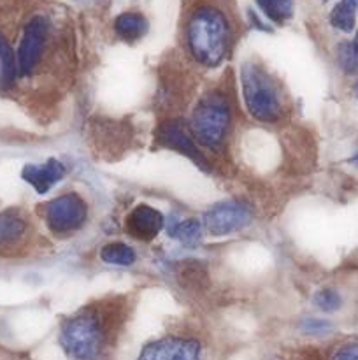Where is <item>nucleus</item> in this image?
<instances>
[{"label": "nucleus", "instance_id": "obj_15", "mask_svg": "<svg viewBox=\"0 0 358 360\" xmlns=\"http://www.w3.org/2000/svg\"><path fill=\"white\" fill-rule=\"evenodd\" d=\"M165 229H167L168 236L183 245L193 246L202 239V225L195 218H186V220H179L178 217H171L165 221Z\"/></svg>", "mask_w": 358, "mask_h": 360}, {"label": "nucleus", "instance_id": "obj_5", "mask_svg": "<svg viewBox=\"0 0 358 360\" xmlns=\"http://www.w3.org/2000/svg\"><path fill=\"white\" fill-rule=\"evenodd\" d=\"M44 218L51 232L58 236L79 231L88 218V204L79 193H63L44 206Z\"/></svg>", "mask_w": 358, "mask_h": 360}, {"label": "nucleus", "instance_id": "obj_20", "mask_svg": "<svg viewBox=\"0 0 358 360\" xmlns=\"http://www.w3.org/2000/svg\"><path fill=\"white\" fill-rule=\"evenodd\" d=\"M258 7L274 23H284L293 16V0H256Z\"/></svg>", "mask_w": 358, "mask_h": 360}, {"label": "nucleus", "instance_id": "obj_2", "mask_svg": "<svg viewBox=\"0 0 358 360\" xmlns=\"http://www.w3.org/2000/svg\"><path fill=\"white\" fill-rule=\"evenodd\" d=\"M190 56L202 67H218L228 55L232 28L223 11L204 4L190 13L185 27Z\"/></svg>", "mask_w": 358, "mask_h": 360}, {"label": "nucleus", "instance_id": "obj_18", "mask_svg": "<svg viewBox=\"0 0 358 360\" xmlns=\"http://www.w3.org/2000/svg\"><path fill=\"white\" fill-rule=\"evenodd\" d=\"M357 7L358 0H340V2H337L332 13H330V23H332V27L343 32L353 30L354 21H357Z\"/></svg>", "mask_w": 358, "mask_h": 360}, {"label": "nucleus", "instance_id": "obj_25", "mask_svg": "<svg viewBox=\"0 0 358 360\" xmlns=\"http://www.w3.org/2000/svg\"><path fill=\"white\" fill-rule=\"evenodd\" d=\"M357 162H358V157H357Z\"/></svg>", "mask_w": 358, "mask_h": 360}, {"label": "nucleus", "instance_id": "obj_19", "mask_svg": "<svg viewBox=\"0 0 358 360\" xmlns=\"http://www.w3.org/2000/svg\"><path fill=\"white\" fill-rule=\"evenodd\" d=\"M18 74L16 56H14L13 48L7 42V39L0 34V84L4 88L11 86L14 83V77Z\"/></svg>", "mask_w": 358, "mask_h": 360}, {"label": "nucleus", "instance_id": "obj_23", "mask_svg": "<svg viewBox=\"0 0 358 360\" xmlns=\"http://www.w3.org/2000/svg\"><path fill=\"white\" fill-rule=\"evenodd\" d=\"M330 360H358V343L343 345L330 355Z\"/></svg>", "mask_w": 358, "mask_h": 360}, {"label": "nucleus", "instance_id": "obj_3", "mask_svg": "<svg viewBox=\"0 0 358 360\" xmlns=\"http://www.w3.org/2000/svg\"><path fill=\"white\" fill-rule=\"evenodd\" d=\"M234 127V102L221 86L213 88L197 101L188 120V129L202 150L221 155Z\"/></svg>", "mask_w": 358, "mask_h": 360}, {"label": "nucleus", "instance_id": "obj_9", "mask_svg": "<svg viewBox=\"0 0 358 360\" xmlns=\"http://www.w3.org/2000/svg\"><path fill=\"white\" fill-rule=\"evenodd\" d=\"M137 360H202V352L195 340L171 336L144 347Z\"/></svg>", "mask_w": 358, "mask_h": 360}, {"label": "nucleus", "instance_id": "obj_21", "mask_svg": "<svg viewBox=\"0 0 358 360\" xmlns=\"http://www.w3.org/2000/svg\"><path fill=\"white\" fill-rule=\"evenodd\" d=\"M339 63L346 72H357L358 70V32L351 42H344L339 46Z\"/></svg>", "mask_w": 358, "mask_h": 360}, {"label": "nucleus", "instance_id": "obj_16", "mask_svg": "<svg viewBox=\"0 0 358 360\" xmlns=\"http://www.w3.org/2000/svg\"><path fill=\"white\" fill-rule=\"evenodd\" d=\"M93 130L95 139L98 141V144L109 151L116 150V148H121L123 143H126L130 137L128 132L125 130V127H123V123H97V125H93Z\"/></svg>", "mask_w": 358, "mask_h": 360}, {"label": "nucleus", "instance_id": "obj_11", "mask_svg": "<svg viewBox=\"0 0 358 360\" xmlns=\"http://www.w3.org/2000/svg\"><path fill=\"white\" fill-rule=\"evenodd\" d=\"M21 176L39 193H46L65 176V167L58 160H55V158H49L48 162L41 165H27L23 172H21Z\"/></svg>", "mask_w": 358, "mask_h": 360}, {"label": "nucleus", "instance_id": "obj_7", "mask_svg": "<svg viewBox=\"0 0 358 360\" xmlns=\"http://www.w3.org/2000/svg\"><path fill=\"white\" fill-rule=\"evenodd\" d=\"M253 220V210L242 200H225L204 214V227L211 236H228L248 227Z\"/></svg>", "mask_w": 358, "mask_h": 360}, {"label": "nucleus", "instance_id": "obj_4", "mask_svg": "<svg viewBox=\"0 0 358 360\" xmlns=\"http://www.w3.org/2000/svg\"><path fill=\"white\" fill-rule=\"evenodd\" d=\"M241 88L246 111L256 122L274 125L286 118L288 101L283 88L260 63L246 62L242 65Z\"/></svg>", "mask_w": 358, "mask_h": 360}, {"label": "nucleus", "instance_id": "obj_17", "mask_svg": "<svg viewBox=\"0 0 358 360\" xmlns=\"http://www.w3.org/2000/svg\"><path fill=\"white\" fill-rule=\"evenodd\" d=\"M100 259L109 266H119V267H130L135 264L137 257L135 252L130 248L125 243H107L104 248L100 250Z\"/></svg>", "mask_w": 358, "mask_h": 360}, {"label": "nucleus", "instance_id": "obj_8", "mask_svg": "<svg viewBox=\"0 0 358 360\" xmlns=\"http://www.w3.org/2000/svg\"><path fill=\"white\" fill-rule=\"evenodd\" d=\"M49 21L44 16H34L25 25L23 35H21L20 48H18V74L20 76H30L39 65L44 53L46 42H48Z\"/></svg>", "mask_w": 358, "mask_h": 360}, {"label": "nucleus", "instance_id": "obj_13", "mask_svg": "<svg viewBox=\"0 0 358 360\" xmlns=\"http://www.w3.org/2000/svg\"><path fill=\"white\" fill-rule=\"evenodd\" d=\"M178 280L188 290L204 292L209 287V273H207L206 264L197 262V260L179 264Z\"/></svg>", "mask_w": 358, "mask_h": 360}, {"label": "nucleus", "instance_id": "obj_1", "mask_svg": "<svg viewBox=\"0 0 358 360\" xmlns=\"http://www.w3.org/2000/svg\"><path fill=\"white\" fill-rule=\"evenodd\" d=\"M119 313L121 308L109 302L100 308H84L70 316L60 330L63 352L72 360H97L109 343V334L114 330Z\"/></svg>", "mask_w": 358, "mask_h": 360}, {"label": "nucleus", "instance_id": "obj_6", "mask_svg": "<svg viewBox=\"0 0 358 360\" xmlns=\"http://www.w3.org/2000/svg\"><path fill=\"white\" fill-rule=\"evenodd\" d=\"M157 141L164 148H168V150H174L188 157L200 169H206V171L211 169L209 158L204 153L202 148L197 144V141L193 139L188 125H185L181 120L165 118L157 129Z\"/></svg>", "mask_w": 358, "mask_h": 360}, {"label": "nucleus", "instance_id": "obj_22", "mask_svg": "<svg viewBox=\"0 0 358 360\" xmlns=\"http://www.w3.org/2000/svg\"><path fill=\"white\" fill-rule=\"evenodd\" d=\"M312 301L321 311H337L343 306V297L333 288H323V290L316 292Z\"/></svg>", "mask_w": 358, "mask_h": 360}, {"label": "nucleus", "instance_id": "obj_12", "mask_svg": "<svg viewBox=\"0 0 358 360\" xmlns=\"http://www.w3.org/2000/svg\"><path fill=\"white\" fill-rule=\"evenodd\" d=\"M28 232V221L21 214L6 211L0 213V252H9L25 241Z\"/></svg>", "mask_w": 358, "mask_h": 360}, {"label": "nucleus", "instance_id": "obj_10", "mask_svg": "<svg viewBox=\"0 0 358 360\" xmlns=\"http://www.w3.org/2000/svg\"><path fill=\"white\" fill-rule=\"evenodd\" d=\"M164 214L147 204H139L133 207L125 218V229L137 241H153L164 229Z\"/></svg>", "mask_w": 358, "mask_h": 360}, {"label": "nucleus", "instance_id": "obj_14", "mask_svg": "<svg viewBox=\"0 0 358 360\" xmlns=\"http://www.w3.org/2000/svg\"><path fill=\"white\" fill-rule=\"evenodd\" d=\"M114 32L126 42L139 41L147 32V20L140 13H123L114 20Z\"/></svg>", "mask_w": 358, "mask_h": 360}, {"label": "nucleus", "instance_id": "obj_24", "mask_svg": "<svg viewBox=\"0 0 358 360\" xmlns=\"http://www.w3.org/2000/svg\"><path fill=\"white\" fill-rule=\"evenodd\" d=\"M302 327H304L305 333L309 334H325L332 329L330 323L325 322V320H305Z\"/></svg>", "mask_w": 358, "mask_h": 360}]
</instances>
